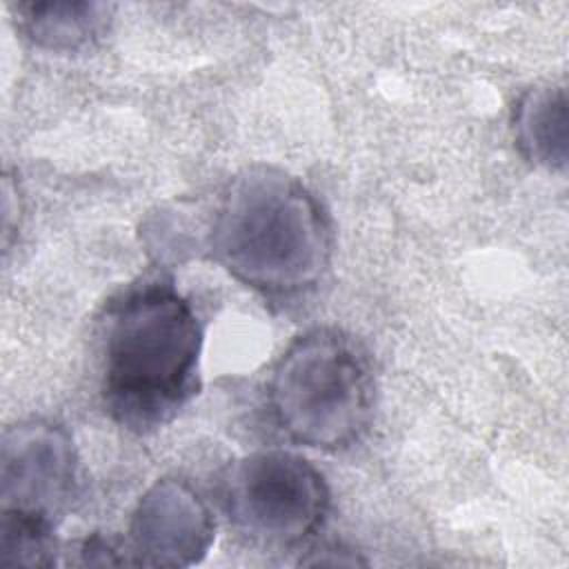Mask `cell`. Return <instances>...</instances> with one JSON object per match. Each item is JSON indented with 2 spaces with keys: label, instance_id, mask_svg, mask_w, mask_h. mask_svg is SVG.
Wrapping results in <instances>:
<instances>
[{
  "label": "cell",
  "instance_id": "6da1fadb",
  "mask_svg": "<svg viewBox=\"0 0 569 569\" xmlns=\"http://www.w3.org/2000/svg\"><path fill=\"white\" fill-rule=\"evenodd\" d=\"M202 325L167 276H142L102 307L96 322L100 398L127 431L171 422L198 393Z\"/></svg>",
  "mask_w": 569,
  "mask_h": 569
},
{
  "label": "cell",
  "instance_id": "7a4b0ae2",
  "mask_svg": "<svg viewBox=\"0 0 569 569\" xmlns=\"http://www.w3.org/2000/svg\"><path fill=\"white\" fill-rule=\"evenodd\" d=\"M211 258L267 300L313 291L333 256L331 220L316 193L280 167L253 164L224 187L209 229Z\"/></svg>",
  "mask_w": 569,
  "mask_h": 569
},
{
  "label": "cell",
  "instance_id": "3957f363",
  "mask_svg": "<svg viewBox=\"0 0 569 569\" xmlns=\"http://www.w3.org/2000/svg\"><path fill=\"white\" fill-rule=\"evenodd\" d=\"M376 382L362 347L340 329L316 327L289 342L267 380L273 425L318 451L353 447L369 429Z\"/></svg>",
  "mask_w": 569,
  "mask_h": 569
},
{
  "label": "cell",
  "instance_id": "277c9868",
  "mask_svg": "<svg viewBox=\"0 0 569 569\" xmlns=\"http://www.w3.org/2000/svg\"><path fill=\"white\" fill-rule=\"evenodd\" d=\"M222 507L233 527L267 547H296L327 520L331 491L307 458L253 451L236 460L222 478Z\"/></svg>",
  "mask_w": 569,
  "mask_h": 569
},
{
  "label": "cell",
  "instance_id": "5b68a950",
  "mask_svg": "<svg viewBox=\"0 0 569 569\" xmlns=\"http://www.w3.org/2000/svg\"><path fill=\"white\" fill-rule=\"evenodd\" d=\"M80 496V456L53 420L29 418L2 433L0 511L58 525Z\"/></svg>",
  "mask_w": 569,
  "mask_h": 569
},
{
  "label": "cell",
  "instance_id": "8992f818",
  "mask_svg": "<svg viewBox=\"0 0 569 569\" xmlns=\"http://www.w3.org/2000/svg\"><path fill=\"white\" fill-rule=\"evenodd\" d=\"M127 547L136 565L191 567L216 540V520L198 489L178 478H158L136 502Z\"/></svg>",
  "mask_w": 569,
  "mask_h": 569
},
{
  "label": "cell",
  "instance_id": "52a82bcc",
  "mask_svg": "<svg viewBox=\"0 0 569 569\" xmlns=\"http://www.w3.org/2000/svg\"><path fill=\"white\" fill-rule=\"evenodd\" d=\"M511 131L525 160L549 171L567 167V93L560 84L527 89L513 104Z\"/></svg>",
  "mask_w": 569,
  "mask_h": 569
},
{
  "label": "cell",
  "instance_id": "ba28073f",
  "mask_svg": "<svg viewBox=\"0 0 569 569\" xmlns=\"http://www.w3.org/2000/svg\"><path fill=\"white\" fill-rule=\"evenodd\" d=\"M16 24L29 42L49 51H78L100 40L113 7L104 2H18Z\"/></svg>",
  "mask_w": 569,
  "mask_h": 569
},
{
  "label": "cell",
  "instance_id": "9c48e42d",
  "mask_svg": "<svg viewBox=\"0 0 569 569\" xmlns=\"http://www.w3.org/2000/svg\"><path fill=\"white\" fill-rule=\"evenodd\" d=\"M53 531L56 527L44 520L0 511V567H51L56 562Z\"/></svg>",
  "mask_w": 569,
  "mask_h": 569
},
{
  "label": "cell",
  "instance_id": "30bf717a",
  "mask_svg": "<svg viewBox=\"0 0 569 569\" xmlns=\"http://www.w3.org/2000/svg\"><path fill=\"white\" fill-rule=\"evenodd\" d=\"M80 562L82 565H133V558L122 553L111 540L102 536L87 538L80 549Z\"/></svg>",
  "mask_w": 569,
  "mask_h": 569
}]
</instances>
